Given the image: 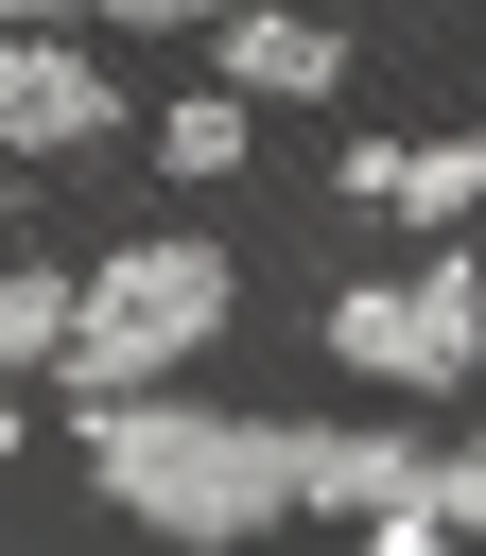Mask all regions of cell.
<instances>
[{"instance_id":"6da1fadb","label":"cell","mask_w":486,"mask_h":556,"mask_svg":"<svg viewBox=\"0 0 486 556\" xmlns=\"http://www.w3.org/2000/svg\"><path fill=\"white\" fill-rule=\"evenodd\" d=\"M87 469L122 486V521H156V539H191V556H226V539H260L278 504H295V434L278 417H174V400H87Z\"/></svg>"},{"instance_id":"7a4b0ae2","label":"cell","mask_w":486,"mask_h":556,"mask_svg":"<svg viewBox=\"0 0 486 556\" xmlns=\"http://www.w3.org/2000/svg\"><path fill=\"white\" fill-rule=\"evenodd\" d=\"M208 330H226V261H208V243H139V261H104V278L69 295L52 365H69L87 400H122L139 365H174V348H208Z\"/></svg>"},{"instance_id":"3957f363","label":"cell","mask_w":486,"mask_h":556,"mask_svg":"<svg viewBox=\"0 0 486 556\" xmlns=\"http://www.w3.org/2000/svg\"><path fill=\"white\" fill-rule=\"evenodd\" d=\"M330 348H347L364 382H469V348H486V278H469V261H434V278H364V295H330Z\"/></svg>"},{"instance_id":"277c9868","label":"cell","mask_w":486,"mask_h":556,"mask_svg":"<svg viewBox=\"0 0 486 556\" xmlns=\"http://www.w3.org/2000/svg\"><path fill=\"white\" fill-rule=\"evenodd\" d=\"M122 122V87L87 70V52H35V35H0V139L17 156H52V139H104Z\"/></svg>"},{"instance_id":"5b68a950","label":"cell","mask_w":486,"mask_h":556,"mask_svg":"<svg viewBox=\"0 0 486 556\" xmlns=\"http://www.w3.org/2000/svg\"><path fill=\"white\" fill-rule=\"evenodd\" d=\"M226 87H312L330 104V35L312 17H226Z\"/></svg>"},{"instance_id":"8992f818","label":"cell","mask_w":486,"mask_h":556,"mask_svg":"<svg viewBox=\"0 0 486 556\" xmlns=\"http://www.w3.org/2000/svg\"><path fill=\"white\" fill-rule=\"evenodd\" d=\"M52 330H69V295H52V278H17V295H0V365H35Z\"/></svg>"},{"instance_id":"52a82bcc","label":"cell","mask_w":486,"mask_h":556,"mask_svg":"<svg viewBox=\"0 0 486 556\" xmlns=\"http://www.w3.org/2000/svg\"><path fill=\"white\" fill-rule=\"evenodd\" d=\"M364 556H469V539H451V521H417V504H382V539H364Z\"/></svg>"},{"instance_id":"ba28073f","label":"cell","mask_w":486,"mask_h":556,"mask_svg":"<svg viewBox=\"0 0 486 556\" xmlns=\"http://www.w3.org/2000/svg\"><path fill=\"white\" fill-rule=\"evenodd\" d=\"M104 17H226V0H104Z\"/></svg>"},{"instance_id":"9c48e42d","label":"cell","mask_w":486,"mask_h":556,"mask_svg":"<svg viewBox=\"0 0 486 556\" xmlns=\"http://www.w3.org/2000/svg\"><path fill=\"white\" fill-rule=\"evenodd\" d=\"M0 17H69V0H0Z\"/></svg>"},{"instance_id":"30bf717a","label":"cell","mask_w":486,"mask_h":556,"mask_svg":"<svg viewBox=\"0 0 486 556\" xmlns=\"http://www.w3.org/2000/svg\"><path fill=\"white\" fill-rule=\"evenodd\" d=\"M0 452H17V400H0Z\"/></svg>"}]
</instances>
